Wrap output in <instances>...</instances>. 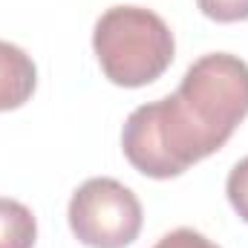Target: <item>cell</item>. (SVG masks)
I'll use <instances>...</instances> for the list:
<instances>
[{
    "mask_svg": "<svg viewBox=\"0 0 248 248\" xmlns=\"http://www.w3.org/2000/svg\"><path fill=\"white\" fill-rule=\"evenodd\" d=\"M248 116V63L208 52L173 95L136 107L122 127L124 159L147 179H176L228 144Z\"/></svg>",
    "mask_w": 248,
    "mask_h": 248,
    "instance_id": "obj_1",
    "label": "cell"
},
{
    "mask_svg": "<svg viewBox=\"0 0 248 248\" xmlns=\"http://www.w3.org/2000/svg\"><path fill=\"white\" fill-rule=\"evenodd\" d=\"M104 78L124 90L159 81L176 58V38L162 15L144 6H110L93 29Z\"/></svg>",
    "mask_w": 248,
    "mask_h": 248,
    "instance_id": "obj_2",
    "label": "cell"
},
{
    "mask_svg": "<svg viewBox=\"0 0 248 248\" xmlns=\"http://www.w3.org/2000/svg\"><path fill=\"white\" fill-rule=\"evenodd\" d=\"M69 231L87 248H127L133 246L144 225V211L130 187L110 179L93 176L75 187L66 208Z\"/></svg>",
    "mask_w": 248,
    "mask_h": 248,
    "instance_id": "obj_3",
    "label": "cell"
},
{
    "mask_svg": "<svg viewBox=\"0 0 248 248\" xmlns=\"http://www.w3.org/2000/svg\"><path fill=\"white\" fill-rule=\"evenodd\" d=\"M38 90V66L32 55L0 41V113L20 110Z\"/></svg>",
    "mask_w": 248,
    "mask_h": 248,
    "instance_id": "obj_4",
    "label": "cell"
},
{
    "mask_svg": "<svg viewBox=\"0 0 248 248\" xmlns=\"http://www.w3.org/2000/svg\"><path fill=\"white\" fill-rule=\"evenodd\" d=\"M38 219L35 214L9 196H0V248H35Z\"/></svg>",
    "mask_w": 248,
    "mask_h": 248,
    "instance_id": "obj_5",
    "label": "cell"
},
{
    "mask_svg": "<svg viewBox=\"0 0 248 248\" xmlns=\"http://www.w3.org/2000/svg\"><path fill=\"white\" fill-rule=\"evenodd\" d=\"M225 193H228V202L237 211V217L243 222H248V156L231 168L228 182H225Z\"/></svg>",
    "mask_w": 248,
    "mask_h": 248,
    "instance_id": "obj_6",
    "label": "cell"
},
{
    "mask_svg": "<svg viewBox=\"0 0 248 248\" xmlns=\"http://www.w3.org/2000/svg\"><path fill=\"white\" fill-rule=\"evenodd\" d=\"M199 12L217 23H243L248 20V0H196Z\"/></svg>",
    "mask_w": 248,
    "mask_h": 248,
    "instance_id": "obj_7",
    "label": "cell"
},
{
    "mask_svg": "<svg viewBox=\"0 0 248 248\" xmlns=\"http://www.w3.org/2000/svg\"><path fill=\"white\" fill-rule=\"evenodd\" d=\"M153 248H219L214 240H208L205 234L193 231V228H173L168 231Z\"/></svg>",
    "mask_w": 248,
    "mask_h": 248,
    "instance_id": "obj_8",
    "label": "cell"
}]
</instances>
